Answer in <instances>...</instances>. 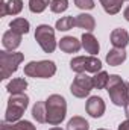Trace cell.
Wrapping results in <instances>:
<instances>
[{
    "instance_id": "1",
    "label": "cell",
    "mask_w": 129,
    "mask_h": 130,
    "mask_svg": "<svg viewBox=\"0 0 129 130\" xmlns=\"http://www.w3.org/2000/svg\"><path fill=\"white\" fill-rule=\"evenodd\" d=\"M46 110H47V123L50 126H58L64 121L67 113V101L59 94H52L46 100Z\"/></svg>"
},
{
    "instance_id": "2",
    "label": "cell",
    "mask_w": 129,
    "mask_h": 130,
    "mask_svg": "<svg viewBox=\"0 0 129 130\" xmlns=\"http://www.w3.org/2000/svg\"><path fill=\"white\" fill-rule=\"evenodd\" d=\"M106 91L109 94L111 101L115 106H126L129 103V89L128 85L123 82V79L119 74H111L108 85H106Z\"/></svg>"
},
{
    "instance_id": "3",
    "label": "cell",
    "mask_w": 129,
    "mask_h": 130,
    "mask_svg": "<svg viewBox=\"0 0 129 130\" xmlns=\"http://www.w3.org/2000/svg\"><path fill=\"white\" fill-rule=\"evenodd\" d=\"M28 106H29V97L24 92H21V94H11V97L8 100L5 121H8V123L20 121V118L24 113V110L28 109Z\"/></svg>"
},
{
    "instance_id": "4",
    "label": "cell",
    "mask_w": 129,
    "mask_h": 130,
    "mask_svg": "<svg viewBox=\"0 0 129 130\" xmlns=\"http://www.w3.org/2000/svg\"><path fill=\"white\" fill-rule=\"evenodd\" d=\"M56 73V65L53 61H32L24 65V74L35 79H49Z\"/></svg>"
},
{
    "instance_id": "5",
    "label": "cell",
    "mask_w": 129,
    "mask_h": 130,
    "mask_svg": "<svg viewBox=\"0 0 129 130\" xmlns=\"http://www.w3.org/2000/svg\"><path fill=\"white\" fill-rule=\"evenodd\" d=\"M24 55L18 52H0V79H8L18 70V65L23 62Z\"/></svg>"
},
{
    "instance_id": "6",
    "label": "cell",
    "mask_w": 129,
    "mask_h": 130,
    "mask_svg": "<svg viewBox=\"0 0 129 130\" xmlns=\"http://www.w3.org/2000/svg\"><path fill=\"white\" fill-rule=\"evenodd\" d=\"M35 39L38 45L46 53H53L56 48V39H55V30L49 24H40L35 30Z\"/></svg>"
},
{
    "instance_id": "7",
    "label": "cell",
    "mask_w": 129,
    "mask_h": 130,
    "mask_svg": "<svg viewBox=\"0 0 129 130\" xmlns=\"http://www.w3.org/2000/svg\"><path fill=\"white\" fill-rule=\"evenodd\" d=\"M70 68L74 73H99L102 71V62L96 56H78L70 62Z\"/></svg>"
},
{
    "instance_id": "8",
    "label": "cell",
    "mask_w": 129,
    "mask_h": 130,
    "mask_svg": "<svg viewBox=\"0 0 129 130\" xmlns=\"http://www.w3.org/2000/svg\"><path fill=\"white\" fill-rule=\"evenodd\" d=\"M93 88H94L93 77H90L87 73H79L74 77V80H73V83L70 86V91H71V94L74 97L85 98L90 95V92H91Z\"/></svg>"
},
{
    "instance_id": "9",
    "label": "cell",
    "mask_w": 129,
    "mask_h": 130,
    "mask_svg": "<svg viewBox=\"0 0 129 130\" xmlns=\"http://www.w3.org/2000/svg\"><path fill=\"white\" fill-rule=\"evenodd\" d=\"M85 109H87V113L93 118H100L103 113H105V101L102 97H90L87 104H85Z\"/></svg>"
},
{
    "instance_id": "10",
    "label": "cell",
    "mask_w": 129,
    "mask_h": 130,
    "mask_svg": "<svg viewBox=\"0 0 129 130\" xmlns=\"http://www.w3.org/2000/svg\"><path fill=\"white\" fill-rule=\"evenodd\" d=\"M111 44L115 48H125L129 44V33L126 29L119 27L111 32Z\"/></svg>"
},
{
    "instance_id": "11",
    "label": "cell",
    "mask_w": 129,
    "mask_h": 130,
    "mask_svg": "<svg viewBox=\"0 0 129 130\" xmlns=\"http://www.w3.org/2000/svg\"><path fill=\"white\" fill-rule=\"evenodd\" d=\"M0 5H2L0 17H5V15H17L23 9V2L21 0H8L6 3H5V0H0Z\"/></svg>"
},
{
    "instance_id": "12",
    "label": "cell",
    "mask_w": 129,
    "mask_h": 130,
    "mask_svg": "<svg viewBox=\"0 0 129 130\" xmlns=\"http://www.w3.org/2000/svg\"><path fill=\"white\" fill-rule=\"evenodd\" d=\"M82 47L87 53H90L91 56H94L99 53L100 50V45H99V41L96 39V36L91 32H85L82 35Z\"/></svg>"
},
{
    "instance_id": "13",
    "label": "cell",
    "mask_w": 129,
    "mask_h": 130,
    "mask_svg": "<svg viewBox=\"0 0 129 130\" xmlns=\"http://www.w3.org/2000/svg\"><path fill=\"white\" fill-rule=\"evenodd\" d=\"M2 44L6 50H15L20 44H21V35L14 30H8V32L3 33V38H2Z\"/></svg>"
},
{
    "instance_id": "14",
    "label": "cell",
    "mask_w": 129,
    "mask_h": 130,
    "mask_svg": "<svg viewBox=\"0 0 129 130\" xmlns=\"http://www.w3.org/2000/svg\"><path fill=\"white\" fill-rule=\"evenodd\" d=\"M58 45H59V48L64 53H78L81 45H82V42L78 41L74 36H64V38H61Z\"/></svg>"
},
{
    "instance_id": "15",
    "label": "cell",
    "mask_w": 129,
    "mask_h": 130,
    "mask_svg": "<svg viewBox=\"0 0 129 130\" xmlns=\"http://www.w3.org/2000/svg\"><path fill=\"white\" fill-rule=\"evenodd\" d=\"M74 26L85 29L87 32H93L96 27V21H94L93 15H90V14H79L74 17Z\"/></svg>"
},
{
    "instance_id": "16",
    "label": "cell",
    "mask_w": 129,
    "mask_h": 130,
    "mask_svg": "<svg viewBox=\"0 0 129 130\" xmlns=\"http://www.w3.org/2000/svg\"><path fill=\"white\" fill-rule=\"evenodd\" d=\"M125 61H126V52H125V48H115L114 47L106 55V62L111 67H117V65L123 64Z\"/></svg>"
},
{
    "instance_id": "17",
    "label": "cell",
    "mask_w": 129,
    "mask_h": 130,
    "mask_svg": "<svg viewBox=\"0 0 129 130\" xmlns=\"http://www.w3.org/2000/svg\"><path fill=\"white\" fill-rule=\"evenodd\" d=\"M0 130H36L31 121H17V123H8V121H2Z\"/></svg>"
},
{
    "instance_id": "18",
    "label": "cell",
    "mask_w": 129,
    "mask_h": 130,
    "mask_svg": "<svg viewBox=\"0 0 129 130\" xmlns=\"http://www.w3.org/2000/svg\"><path fill=\"white\" fill-rule=\"evenodd\" d=\"M26 88H28V82H26V79H21V77L12 79L6 85V89L9 94H21L26 91Z\"/></svg>"
},
{
    "instance_id": "19",
    "label": "cell",
    "mask_w": 129,
    "mask_h": 130,
    "mask_svg": "<svg viewBox=\"0 0 129 130\" xmlns=\"http://www.w3.org/2000/svg\"><path fill=\"white\" fill-rule=\"evenodd\" d=\"M32 117L38 123H47V110H46V101H36L32 107Z\"/></svg>"
},
{
    "instance_id": "20",
    "label": "cell",
    "mask_w": 129,
    "mask_h": 130,
    "mask_svg": "<svg viewBox=\"0 0 129 130\" xmlns=\"http://www.w3.org/2000/svg\"><path fill=\"white\" fill-rule=\"evenodd\" d=\"M100 5L103 8V11L109 15H115L120 12L123 0H100Z\"/></svg>"
},
{
    "instance_id": "21",
    "label": "cell",
    "mask_w": 129,
    "mask_h": 130,
    "mask_svg": "<svg viewBox=\"0 0 129 130\" xmlns=\"http://www.w3.org/2000/svg\"><path fill=\"white\" fill-rule=\"evenodd\" d=\"M9 27H11V30L20 33V35H26L29 32L31 26H29V21L26 18H15V20H12L9 23Z\"/></svg>"
},
{
    "instance_id": "22",
    "label": "cell",
    "mask_w": 129,
    "mask_h": 130,
    "mask_svg": "<svg viewBox=\"0 0 129 130\" xmlns=\"http://www.w3.org/2000/svg\"><path fill=\"white\" fill-rule=\"evenodd\" d=\"M88 129H90V124L82 117H73L67 124V130H88Z\"/></svg>"
},
{
    "instance_id": "23",
    "label": "cell",
    "mask_w": 129,
    "mask_h": 130,
    "mask_svg": "<svg viewBox=\"0 0 129 130\" xmlns=\"http://www.w3.org/2000/svg\"><path fill=\"white\" fill-rule=\"evenodd\" d=\"M52 0H29V11L33 14H41L50 5Z\"/></svg>"
},
{
    "instance_id": "24",
    "label": "cell",
    "mask_w": 129,
    "mask_h": 130,
    "mask_svg": "<svg viewBox=\"0 0 129 130\" xmlns=\"http://www.w3.org/2000/svg\"><path fill=\"white\" fill-rule=\"evenodd\" d=\"M108 80H109V74L106 71H99V73H96V76H93V83H94V88H97V89L106 88Z\"/></svg>"
},
{
    "instance_id": "25",
    "label": "cell",
    "mask_w": 129,
    "mask_h": 130,
    "mask_svg": "<svg viewBox=\"0 0 129 130\" xmlns=\"http://www.w3.org/2000/svg\"><path fill=\"white\" fill-rule=\"evenodd\" d=\"M74 26V18L73 17H62L56 21V29L59 32H67L70 29H73Z\"/></svg>"
},
{
    "instance_id": "26",
    "label": "cell",
    "mask_w": 129,
    "mask_h": 130,
    "mask_svg": "<svg viewBox=\"0 0 129 130\" xmlns=\"http://www.w3.org/2000/svg\"><path fill=\"white\" fill-rule=\"evenodd\" d=\"M68 8V0H52L50 2V11L55 14H61L67 11Z\"/></svg>"
},
{
    "instance_id": "27",
    "label": "cell",
    "mask_w": 129,
    "mask_h": 130,
    "mask_svg": "<svg viewBox=\"0 0 129 130\" xmlns=\"http://www.w3.org/2000/svg\"><path fill=\"white\" fill-rule=\"evenodd\" d=\"M74 5L81 9H94V0H74Z\"/></svg>"
},
{
    "instance_id": "28",
    "label": "cell",
    "mask_w": 129,
    "mask_h": 130,
    "mask_svg": "<svg viewBox=\"0 0 129 130\" xmlns=\"http://www.w3.org/2000/svg\"><path fill=\"white\" fill-rule=\"evenodd\" d=\"M119 130H129V120L123 121V123H120V126H119Z\"/></svg>"
},
{
    "instance_id": "29",
    "label": "cell",
    "mask_w": 129,
    "mask_h": 130,
    "mask_svg": "<svg viewBox=\"0 0 129 130\" xmlns=\"http://www.w3.org/2000/svg\"><path fill=\"white\" fill-rule=\"evenodd\" d=\"M123 17L126 18V21H129V6L125 9V11H123Z\"/></svg>"
},
{
    "instance_id": "30",
    "label": "cell",
    "mask_w": 129,
    "mask_h": 130,
    "mask_svg": "<svg viewBox=\"0 0 129 130\" xmlns=\"http://www.w3.org/2000/svg\"><path fill=\"white\" fill-rule=\"evenodd\" d=\"M125 115H126V118L129 120V103L125 106Z\"/></svg>"
},
{
    "instance_id": "31",
    "label": "cell",
    "mask_w": 129,
    "mask_h": 130,
    "mask_svg": "<svg viewBox=\"0 0 129 130\" xmlns=\"http://www.w3.org/2000/svg\"><path fill=\"white\" fill-rule=\"evenodd\" d=\"M50 130H62V129H61V127H52Z\"/></svg>"
},
{
    "instance_id": "32",
    "label": "cell",
    "mask_w": 129,
    "mask_h": 130,
    "mask_svg": "<svg viewBox=\"0 0 129 130\" xmlns=\"http://www.w3.org/2000/svg\"><path fill=\"white\" fill-rule=\"evenodd\" d=\"M97 130H106V129H97Z\"/></svg>"
},
{
    "instance_id": "33",
    "label": "cell",
    "mask_w": 129,
    "mask_h": 130,
    "mask_svg": "<svg viewBox=\"0 0 129 130\" xmlns=\"http://www.w3.org/2000/svg\"><path fill=\"white\" fill-rule=\"evenodd\" d=\"M128 89H129V83H128Z\"/></svg>"
}]
</instances>
